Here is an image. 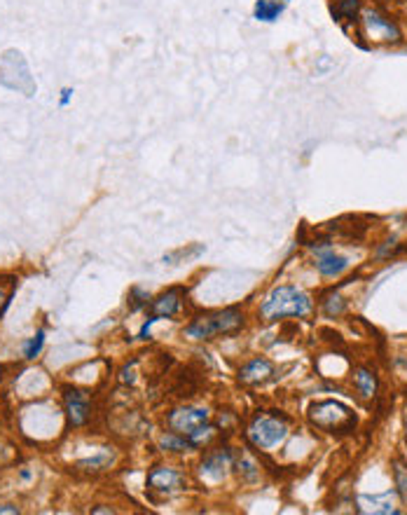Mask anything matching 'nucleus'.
Instances as JSON below:
<instances>
[{
    "instance_id": "f257e3e1",
    "label": "nucleus",
    "mask_w": 407,
    "mask_h": 515,
    "mask_svg": "<svg viewBox=\"0 0 407 515\" xmlns=\"http://www.w3.org/2000/svg\"><path fill=\"white\" fill-rule=\"evenodd\" d=\"M314 311V300L298 286H276L262 300L260 314L264 321H281L286 316L307 318Z\"/></svg>"
},
{
    "instance_id": "ddd939ff",
    "label": "nucleus",
    "mask_w": 407,
    "mask_h": 515,
    "mask_svg": "<svg viewBox=\"0 0 407 515\" xmlns=\"http://www.w3.org/2000/svg\"><path fill=\"white\" fill-rule=\"evenodd\" d=\"M354 386L363 398H374L377 386H379L374 370H370V368H359V370L354 372Z\"/></svg>"
},
{
    "instance_id": "4be33fe9",
    "label": "nucleus",
    "mask_w": 407,
    "mask_h": 515,
    "mask_svg": "<svg viewBox=\"0 0 407 515\" xmlns=\"http://www.w3.org/2000/svg\"><path fill=\"white\" fill-rule=\"evenodd\" d=\"M12 291H15V284L5 286L3 281H0V316H3V311L8 309V305H10V300H12Z\"/></svg>"
},
{
    "instance_id": "2eb2a0df",
    "label": "nucleus",
    "mask_w": 407,
    "mask_h": 515,
    "mask_svg": "<svg viewBox=\"0 0 407 515\" xmlns=\"http://www.w3.org/2000/svg\"><path fill=\"white\" fill-rule=\"evenodd\" d=\"M227 469H230V455H225V452H218V455H211L206 459V462L201 464V473L213 478V480H220V478H225Z\"/></svg>"
},
{
    "instance_id": "1a4fd4ad",
    "label": "nucleus",
    "mask_w": 407,
    "mask_h": 515,
    "mask_svg": "<svg viewBox=\"0 0 407 515\" xmlns=\"http://www.w3.org/2000/svg\"><path fill=\"white\" fill-rule=\"evenodd\" d=\"M64 403H66L68 419H71V424H73V426L87 424V419H89V398H87V394H84V391L66 389Z\"/></svg>"
},
{
    "instance_id": "393cba45",
    "label": "nucleus",
    "mask_w": 407,
    "mask_h": 515,
    "mask_svg": "<svg viewBox=\"0 0 407 515\" xmlns=\"http://www.w3.org/2000/svg\"><path fill=\"white\" fill-rule=\"evenodd\" d=\"M403 422H405V443H407V410H405V415H403Z\"/></svg>"
},
{
    "instance_id": "9b49d317",
    "label": "nucleus",
    "mask_w": 407,
    "mask_h": 515,
    "mask_svg": "<svg viewBox=\"0 0 407 515\" xmlns=\"http://www.w3.org/2000/svg\"><path fill=\"white\" fill-rule=\"evenodd\" d=\"M359 506L363 513H374V515H398L400 511L393 506L391 494H374V496H361Z\"/></svg>"
},
{
    "instance_id": "6e6552de",
    "label": "nucleus",
    "mask_w": 407,
    "mask_h": 515,
    "mask_svg": "<svg viewBox=\"0 0 407 515\" xmlns=\"http://www.w3.org/2000/svg\"><path fill=\"white\" fill-rule=\"evenodd\" d=\"M185 489V478L174 469H152L147 473V492L155 499H164V496H174Z\"/></svg>"
},
{
    "instance_id": "f8f14e48",
    "label": "nucleus",
    "mask_w": 407,
    "mask_h": 515,
    "mask_svg": "<svg viewBox=\"0 0 407 515\" xmlns=\"http://www.w3.org/2000/svg\"><path fill=\"white\" fill-rule=\"evenodd\" d=\"M178 307H181V291H178V288H174V291H166L155 300V302H152V318L159 321V318H164V316L166 318L174 316L178 311Z\"/></svg>"
},
{
    "instance_id": "a211bd4d",
    "label": "nucleus",
    "mask_w": 407,
    "mask_h": 515,
    "mask_svg": "<svg viewBox=\"0 0 407 515\" xmlns=\"http://www.w3.org/2000/svg\"><path fill=\"white\" fill-rule=\"evenodd\" d=\"M320 309H323L325 316L335 318L339 314H344V309H347V302H344V298L339 296L337 291H330V293H325V296L320 298Z\"/></svg>"
},
{
    "instance_id": "5701e85b",
    "label": "nucleus",
    "mask_w": 407,
    "mask_h": 515,
    "mask_svg": "<svg viewBox=\"0 0 407 515\" xmlns=\"http://www.w3.org/2000/svg\"><path fill=\"white\" fill-rule=\"evenodd\" d=\"M71 96H73V89H64L61 91V106H68V101H71Z\"/></svg>"
},
{
    "instance_id": "4468645a",
    "label": "nucleus",
    "mask_w": 407,
    "mask_h": 515,
    "mask_svg": "<svg viewBox=\"0 0 407 515\" xmlns=\"http://www.w3.org/2000/svg\"><path fill=\"white\" fill-rule=\"evenodd\" d=\"M286 10V0H257L253 15L257 21H276L281 17V12Z\"/></svg>"
},
{
    "instance_id": "7ed1b4c3",
    "label": "nucleus",
    "mask_w": 407,
    "mask_h": 515,
    "mask_svg": "<svg viewBox=\"0 0 407 515\" xmlns=\"http://www.w3.org/2000/svg\"><path fill=\"white\" fill-rule=\"evenodd\" d=\"M242 323L244 316L239 309H223L199 316L197 321H192L185 328V333H188V337H195V340H211L215 335L234 333L237 328H242Z\"/></svg>"
},
{
    "instance_id": "423d86ee",
    "label": "nucleus",
    "mask_w": 407,
    "mask_h": 515,
    "mask_svg": "<svg viewBox=\"0 0 407 515\" xmlns=\"http://www.w3.org/2000/svg\"><path fill=\"white\" fill-rule=\"evenodd\" d=\"M286 436H288V426L283 424L281 419H276V417L260 415V417H255L253 424L248 426L251 443L255 447H260V450H271V447L279 445Z\"/></svg>"
},
{
    "instance_id": "aec40b11",
    "label": "nucleus",
    "mask_w": 407,
    "mask_h": 515,
    "mask_svg": "<svg viewBox=\"0 0 407 515\" xmlns=\"http://www.w3.org/2000/svg\"><path fill=\"white\" fill-rule=\"evenodd\" d=\"M42 347H45V333H42V330H38L33 340H30L28 345H26V349H24V356H26V359H35L42 352Z\"/></svg>"
},
{
    "instance_id": "f03ea898",
    "label": "nucleus",
    "mask_w": 407,
    "mask_h": 515,
    "mask_svg": "<svg viewBox=\"0 0 407 515\" xmlns=\"http://www.w3.org/2000/svg\"><path fill=\"white\" fill-rule=\"evenodd\" d=\"M309 422L320 431L347 433L356 426V415L337 401H320L309 408Z\"/></svg>"
},
{
    "instance_id": "9d476101",
    "label": "nucleus",
    "mask_w": 407,
    "mask_h": 515,
    "mask_svg": "<svg viewBox=\"0 0 407 515\" xmlns=\"http://www.w3.org/2000/svg\"><path fill=\"white\" fill-rule=\"evenodd\" d=\"M274 375V365L269 363L267 359H253L248 361L242 370H239V377L246 384H262Z\"/></svg>"
},
{
    "instance_id": "dca6fc26",
    "label": "nucleus",
    "mask_w": 407,
    "mask_h": 515,
    "mask_svg": "<svg viewBox=\"0 0 407 515\" xmlns=\"http://www.w3.org/2000/svg\"><path fill=\"white\" fill-rule=\"evenodd\" d=\"M330 10H332V17H335L339 24L356 21L361 12V0H335Z\"/></svg>"
},
{
    "instance_id": "39448f33",
    "label": "nucleus",
    "mask_w": 407,
    "mask_h": 515,
    "mask_svg": "<svg viewBox=\"0 0 407 515\" xmlns=\"http://www.w3.org/2000/svg\"><path fill=\"white\" fill-rule=\"evenodd\" d=\"M169 426L174 433L190 438L195 445H199L208 433L213 431L208 426V413L204 408H178L169 415Z\"/></svg>"
},
{
    "instance_id": "20e7f679",
    "label": "nucleus",
    "mask_w": 407,
    "mask_h": 515,
    "mask_svg": "<svg viewBox=\"0 0 407 515\" xmlns=\"http://www.w3.org/2000/svg\"><path fill=\"white\" fill-rule=\"evenodd\" d=\"M361 33L374 45H398L403 40V30L393 17L379 10H365L361 15Z\"/></svg>"
},
{
    "instance_id": "6ab92c4d",
    "label": "nucleus",
    "mask_w": 407,
    "mask_h": 515,
    "mask_svg": "<svg viewBox=\"0 0 407 515\" xmlns=\"http://www.w3.org/2000/svg\"><path fill=\"white\" fill-rule=\"evenodd\" d=\"M162 447H166V450H174V452H185V450H192V447H197V445L190 438L181 436V433H171V436L162 438Z\"/></svg>"
},
{
    "instance_id": "0eeeda50",
    "label": "nucleus",
    "mask_w": 407,
    "mask_h": 515,
    "mask_svg": "<svg viewBox=\"0 0 407 515\" xmlns=\"http://www.w3.org/2000/svg\"><path fill=\"white\" fill-rule=\"evenodd\" d=\"M311 253H314V267H316V272L325 279L342 277L351 267L349 258L337 253L330 244H316V246H311Z\"/></svg>"
},
{
    "instance_id": "b1692460",
    "label": "nucleus",
    "mask_w": 407,
    "mask_h": 515,
    "mask_svg": "<svg viewBox=\"0 0 407 515\" xmlns=\"http://www.w3.org/2000/svg\"><path fill=\"white\" fill-rule=\"evenodd\" d=\"M0 513H19L17 506H0Z\"/></svg>"
},
{
    "instance_id": "412c9836",
    "label": "nucleus",
    "mask_w": 407,
    "mask_h": 515,
    "mask_svg": "<svg viewBox=\"0 0 407 515\" xmlns=\"http://www.w3.org/2000/svg\"><path fill=\"white\" fill-rule=\"evenodd\" d=\"M110 464V457L103 452V455H98V457H91V459H84V462H80L78 464V469H84V471H101V469H106V466Z\"/></svg>"
},
{
    "instance_id": "a878e982",
    "label": "nucleus",
    "mask_w": 407,
    "mask_h": 515,
    "mask_svg": "<svg viewBox=\"0 0 407 515\" xmlns=\"http://www.w3.org/2000/svg\"><path fill=\"white\" fill-rule=\"evenodd\" d=\"M405 223H407V220H405Z\"/></svg>"
},
{
    "instance_id": "f3484780",
    "label": "nucleus",
    "mask_w": 407,
    "mask_h": 515,
    "mask_svg": "<svg viewBox=\"0 0 407 515\" xmlns=\"http://www.w3.org/2000/svg\"><path fill=\"white\" fill-rule=\"evenodd\" d=\"M391 473H393V485H396V494L407 506V462L403 457H396L391 462Z\"/></svg>"
}]
</instances>
